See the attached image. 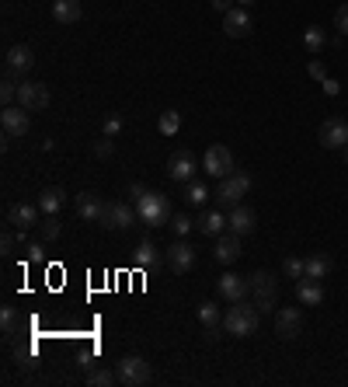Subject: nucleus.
Returning a JSON list of instances; mask_svg holds the SVG:
<instances>
[{
  "instance_id": "f257e3e1",
  "label": "nucleus",
  "mask_w": 348,
  "mask_h": 387,
  "mask_svg": "<svg viewBox=\"0 0 348 387\" xmlns=\"http://www.w3.org/2000/svg\"><path fill=\"white\" fill-rule=\"evenodd\" d=\"M258 321H261V310L255 303H244V301H237L223 314V328H226L230 335H237V339L255 335V332H258Z\"/></svg>"
},
{
  "instance_id": "f03ea898",
  "label": "nucleus",
  "mask_w": 348,
  "mask_h": 387,
  "mask_svg": "<svg viewBox=\"0 0 348 387\" xmlns=\"http://www.w3.org/2000/svg\"><path fill=\"white\" fill-rule=\"evenodd\" d=\"M136 206V220L139 223H146V227H164V223H171V203H168V196L164 192H146L139 203H132Z\"/></svg>"
},
{
  "instance_id": "7ed1b4c3",
  "label": "nucleus",
  "mask_w": 348,
  "mask_h": 387,
  "mask_svg": "<svg viewBox=\"0 0 348 387\" xmlns=\"http://www.w3.org/2000/svg\"><path fill=\"white\" fill-rule=\"evenodd\" d=\"M248 189H251V174L248 172H233L226 174V178H219L216 185V210H233V206H240V199L248 196Z\"/></svg>"
},
{
  "instance_id": "20e7f679",
  "label": "nucleus",
  "mask_w": 348,
  "mask_h": 387,
  "mask_svg": "<svg viewBox=\"0 0 348 387\" xmlns=\"http://www.w3.org/2000/svg\"><path fill=\"white\" fill-rule=\"evenodd\" d=\"M251 283V297H255V307L261 314H272V307H279V283L268 276V272H255L248 276Z\"/></svg>"
},
{
  "instance_id": "39448f33",
  "label": "nucleus",
  "mask_w": 348,
  "mask_h": 387,
  "mask_svg": "<svg viewBox=\"0 0 348 387\" xmlns=\"http://www.w3.org/2000/svg\"><path fill=\"white\" fill-rule=\"evenodd\" d=\"M0 126H4V136H7V140H21V136L32 129L28 108H21V105H4V112H0Z\"/></svg>"
},
{
  "instance_id": "423d86ee",
  "label": "nucleus",
  "mask_w": 348,
  "mask_h": 387,
  "mask_svg": "<svg viewBox=\"0 0 348 387\" xmlns=\"http://www.w3.org/2000/svg\"><path fill=\"white\" fill-rule=\"evenodd\" d=\"M150 363L143 359V356H126L122 363H119V384L126 387H143L150 384Z\"/></svg>"
},
{
  "instance_id": "0eeeda50",
  "label": "nucleus",
  "mask_w": 348,
  "mask_h": 387,
  "mask_svg": "<svg viewBox=\"0 0 348 387\" xmlns=\"http://www.w3.org/2000/svg\"><path fill=\"white\" fill-rule=\"evenodd\" d=\"M317 140H320V147L324 150H345L348 147V123L345 119H324L320 129H317Z\"/></svg>"
},
{
  "instance_id": "6e6552de",
  "label": "nucleus",
  "mask_w": 348,
  "mask_h": 387,
  "mask_svg": "<svg viewBox=\"0 0 348 387\" xmlns=\"http://www.w3.org/2000/svg\"><path fill=\"white\" fill-rule=\"evenodd\" d=\"M202 172L209 174V178H226V174H233V154H230L223 143H213V147L206 150V157H202Z\"/></svg>"
},
{
  "instance_id": "1a4fd4ad",
  "label": "nucleus",
  "mask_w": 348,
  "mask_h": 387,
  "mask_svg": "<svg viewBox=\"0 0 348 387\" xmlns=\"http://www.w3.org/2000/svg\"><path fill=\"white\" fill-rule=\"evenodd\" d=\"M216 293L226 303H237L251 293V283H248L244 276H237V272H223V276L216 279Z\"/></svg>"
},
{
  "instance_id": "9d476101",
  "label": "nucleus",
  "mask_w": 348,
  "mask_h": 387,
  "mask_svg": "<svg viewBox=\"0 0 348 387\" xmlns=\"http://www.w3.org/2000/svg\"><path fill=\"white\" fill-rule=\"evenodd\" d=\"M18 105L28 108V112H39L49 105V87L39 84V81H21L18 84Z\"/></svg>"
},
{
  "instance_id": "9b49d317",
  "label": "nucleus",
  "mask_w": 348,
  "mask_h": 387,
  "mask_svg": "<svg viewBox=\"0 0 348 387\" xmlns=\"http://www.w3.org/2000/svg\"><path fill=\"white\" fill-rule=\"evenodd\" d=\"M303 332V314L300 307H279L275 310V335L279 339H296Z\"/></svg>"
},
{
  "instance_id": "f8f14e48",
  "label": "nucleus",
  "mask_w": 348,
  "mask_h": 387,
  "mask_svg": "<svg viewBox=\"0 0 348 387\" xmlns=\"http://www.w3.org/2000/svg\"><path fill=\"white\" fill-rule=\"evenodd\" d=\"M136 216V206L129 203H105V213H101V227L108 230H126Z\"/></svg>"
},
{
  "instance_id": "ddd939ff",
  "label": "nucleus",
  "mask_w": 348,
  "mask_h": 387,
  "mask_svg": "<svg viewBox=\"0 0 348 387\" xmlns=\"http://www.w3.org/2000/svg\"><path fill=\"white\" fill-rule=\"evenodd\" d=\"M223 32H226L230 39L251 35V14H248V7H230V11L223 14Z\"/></svg>"
},
{
  "instance_id": "4468645a",
  "label": "nucleus",
  "mask_w": 348,
  "mask_h": 387,
  "mask_svg": "<svg viewBox=\"0 0 348 387\" xmlns=\"http://www.w3.org/2000/svg\"><path fill=\"white\" fill-rule=\"evenodd\" d=\"M164 258H168L171 272H188L195 265V248L188 241H174L171 248H164Z\"/></svg>"
},
{
  "instance_id": "2eb2a0df",
  "label": "nucleus",
  "mask_w": 348,
  "mask_h": 387,
  "mask_svg": "<svg viewBox=\"0 0 348 387\" xmlns=\"http://www.w3.org/2000/svg\"><path fill=\"white\" fill-rule=\"evenodd\" d=\"M213 258H216L219 265H233L237 258H240V234H219L216 237V248H213Z\"/></svg>"
},
{
  "instance_id": "dca6fc26",
  "label": "nucleus",
  "mask_w": 348,
  "mask_h": 387,
  "mask_svg": "<svg viewBox=\"0 0 348 387\" xmlns=\"http://www.w3.org/2000/svg\"><path fill=\"white\" fill-rule=\"evenodd\" d=\"M195 168H199V164H195V157H192L188 150H178L171 161H168V174H171L174 181H181V185L195 178Z\"/></svg>"
},
{
  "instance_id": "f3484780",
  "label": "nucleus",
  "mask_w": 348,
  "mask_h": 387,
  "mask_svg": "<svg viewBox=\"0 0 348 387\" xmlns=\"http://www.w3.org/2000/svg\"><path fill=\"white\" fill-rule=\"evenodd\" d=\"M39 206H32V203H14L11 210H7V223H14V227H21V230H28V227H35L39 223Z\"/></svg>"
},
{
  "instance_id": "a211bd4d",
  "label": "nucleus",
  "mask_w": 348,
  "mask_h": 387,
  "mask_svg": "<svg viewBox=\"0 0 348 387\" xmlns=\"http://www.w3.org/2000/svg\"><path fill=\"white\" fill-rule=\"evenodd\" d=\"M35 67V52L28 45H11L7 49V70L11 74H28Z\"/></svg>"
},
{
  "instance_id": "6ab92c4d",
  "label": "nucleus",
  "mask_w": 348,
  "mask_h": 387,
  "mask_svg": "<svg viewBox=\"0 0 348 387\" xmlns=\"http://www.w3.org/2000/svg\"><path fill=\"white\" fill-rule=\"evenodd\" d=\"M101 213H105V203L94 196V192H81L77 196V216L84 223H101Z\"/></svg>"
},
{
  "instance_id": "aec40b11",
  "label": "nucleus",
  "mask_w": 348,
  "mask_h": 387,
  "mask_svg": "<svg viewBox=\"0 0 348 387\" xmlns=\"http://www.w3.org/2000/svg\"><path fill=\"white\" fill-rule=\"evenodd\" d=\"M226 223H230V230L233 234H251L255 227H258V216H255V210H248V206H233L230 210V216H226Z\"/></svg>"
},
{
  "instance_id": "412c9836",
  "label": "nucleus",
  "mask_w": 348,
  "mask_h": 387,
  "mask_svg": "<svg viewBox=\"0 0 348 387\" xmlns=\"http://www.w3.org/2000/svg\"><path fill=\"white\" fill-rule=\"evenodd\" d=\"M296 301L303 303V307H317V303L324 301V286H320V279H296Z\"/></svg>"
},
{
  "instance_id": "4be33fe9",
  "label": "nucleus",
  "mask_w": 348,
  "mask_h": 387,
  "mask_svg": "<svg viewBox=\"0 0 348 387\" xmlns=\"http://www.w3.org/2000/svg\"><path fill=\"white\" fill-rule=\"evenodd\" d=\"M81 0H52V18L59 25H77L81 21Z\"/></svg>"
},
{
  "instance_id": "5701e85b",
  "label": "nucleus",
  "mask_w": 348,
  "mask_h": 387,
  "mask_svg": "<svg viewBox=\"0 0 348 387\" xmlns=\"http://www.w3.org/2000/svg\"><path fill=\"white\" fill-rule=\"evenodd\" d=\"M223 227H230V223H226V216L219 213V210H206V213L199 216V230H202L206 237H219Z\"/></svg>"
},
{
  "instance_id": "b1692460",
  "label": "nucleus",
  "mask_w": 348,
  "mask_h": 387,
  "mask_svg": "<svg viewBox=\"0 0 348 387\" xmlns=\"http://www.w3.org/2000/svg\"><path fill=\"white\" fill-rule=\"evenodd\" d=\"M63 203H66V192H63V189H56V185H52V189H45L42 196H39V210H42L45 216H56L59 210H63Z\"/></svg>"
},
{
  "instance_id": "393cba45",
  "label": "nucleus",
  "mask_w": 348,
  "mask_h": 387,
  "mask_svg": "<svg viewBox=\"0 0 348 387\" xmlns=\"http://www.w3.org/2000/svg\"><path fill=\"white\" fill-rule=\"evenodd\" d=\"M157 262V245L150 241V237H143L139 245H136V252H132V265L136 269H150Z\"/></svg>"
},
{
  "instance_id": "a878e982",
  "label": "nucleus",
  "mask_w": 348,
  "mask_h": 387,
  "mask_svg": "<svg viewBox=\"0 0 348 387\" xmlns=\"http://www.w3.org/2000/svg\"><path fill=\"white\" fill-rule=\"evenodd\" d=\"M213 192H209V185H202V181H185V203L188 206H206V199H209Z\"/></svg>"
},
{
  "instance_id": "bb28decb",
  "label": "nucleus",
  "mask_w": 348,
  "mask_h": 387,
  "mask_svg": "<svg viewBox=\"0 0 348 387\" xmlns=\"http://www.w3.org/2000/svg\"><path fill=\"white\" fill-rule=\"evenodd\" d=\"M335 269V262L327 255H310L306 258V276L310 279H327V272Z\"/></svg>"
},
{
  "instance_id": "cd10ccee",
  "label": "nucleus",
  "mask_w": 348,
  "mask_h": 387,
  "mask_svg": "<svg viewBox=\"0 0 348 387\" xmlns=\"http://www.w3.org/2000/svg\"><path fill=\"white\" fill-rule=\"evenodd\" d=\"M0 332H4V335H18V332H21V314H18V307H0Z\"/></svg>"
},
{
  "instance_id": "c85d7f7f",
  "label": "nucleus",
  "mask_w": 348,
  "mask_h": 387,
  "mask_svg": "<svg viewBox=\"0 0 348 387\" xmlns=\"http://www.w3.org/2000/svg\"><path fill=\"white\" fill-rule=\"evenodd\" d=\"M303 45H306V52H310V56H317V52L327 45V32H324V28H317V25H310V28L303 32Z\"/></svg>"
},
{
  "instance_id": "c756f323",
  "label": "nucleus",
  "mask_w": 348,
  "mask_h": 387,
  "mask_svg": "<svg viewBox=\"0 0 348 387\" xmlns=\"http://www.w3.org/2000/svg\"><path fill=\"white\" fill-rule=\"evenodd\" d=\"M199 321L206 325V332H216L223 325V314H219L216 303H199Z\"/></svg>"
},
{
  "instance_id": "7c9ffc66",
  "label": "nucleus",
  "mask_w": 348,
  "mask_h": 387,
  "mask_svg": "<svg viewBox=\"0 0 348 387\" xmlns=\"http://www.w3.org/2000/svg\"><path fill=\"white\" fill-rule=\"evenodd\" d=\"M157 129H161L164 136H174V133L181 129V116H178L174 108H168V112H161V119H157Z\"/></svg>"
},
{
  "instance_id": "2f4dec72",
  "label": "nucleus",
  "mask_w": 348,
  "mask_h": 387,
  "mask_svg": "<svg viewBox=\"0 0 348 387\" xmlns=\"http://www.w3.org/2000/svg\"><path fill=\"white\" fill-rule=\"evenodd\" d=\"M282 272H286L289 279H303V276H306V258L289 255L286 262H282Z\"/></svg>"
},
{
  "instance_id": "473e14b6",
  "label": "nucleus",
  "mask_w": 348,
  "mask_h": 387,
  "mask_svg": "<svg viewBox=\"0 0 348 387\" xmlns=\"http://www.w3.org/2000/svg\"><path fill=\"white\" fill-rule=\"evenodd\" d=\"M119 381V374H112V370H91L87 374V384L91 387H112Z\"/></svg>"
},
{
  "instance_id": "72a5a7b5",
  "label": "nucleus",
  "mask_w": 348,
  "mask_h": 387,
  "mask_svg": "<svg viewBox=\"0 0 348 387\" xmlns=\"http://www.w3.org/2000/svg\"><path fill=\"white\" fill-rule=\"evenodd\" d=\"M0 101H4V105H14V101H18V81L11 77V70H7V77H4V84H0Z\"/></svg>"
},
{
  "instance_id": "f704fd0d",
  "label": "nucleus",
  "mask_w": 348,
  "mask_h": 387,
  "mask_svg": "<svg viewBox=\"0 0 348 387\" xmlns=\"http://www.w3.org/2000/svg\"><path fill=\"white\" fill-rule=\"evenodd\" d=\"M192 227H199V220H192L188 213H178V216H171V230L178 234V237H185Z\"/></svg>"
},
{
  "instance_id": "c9c22d12",
  "label": "nucleus",
  "mask_w": 348,
  "mask_h": 387,
  "mask_svg": "<svg viewBox=\"0 0 348 387\" xmlns=\"http://www.w3.org/2000/svg\"><path fill=\"white\" fill-rule=\"evenodd\" d=\"M18 245H25V241H21V230H18V234H14V230H4V237H0L4 255H14V248H18Z\"/></svg>"
},
{
  "instance_id": "e433bc0d",
  "label": "nucleus",
  "mask_w": 348,
  "mask_h": 387,
  "mask_svg": "<svg viewBox=\"0 0 348 387\" xmlns=\"http://www.w3.org/2000/svg\"><path fill=\"white\" fill-rule=\"evenodd\" d=\"M21 252H25V265H39L45 258V252H42V245L35 241V245H21Z\"/></svg>"
},
{
  "instance_id": "4c0bfd02",
  "label": "nucleus",
  "mask_w": 348,
  "mask_h": 387,
  "mask_svg": "<svg viewBox=\"0 0 348 387\" xmlns=\"http://www.w3.org/2000/svg\"><path fill=\"white\" fill-rule=\"evenodd\" d=\"M42 237L45 241H56V237H59V220H56V216H45L42 220Z\"/></svg>"
},
{
  "instance_id": "58836bf2",
  "label": "nucleus",
  "mask_w": 348,
  "mask_h": 387,
  "mask_svg": "<svg viewBox=\"0 0 348 387\" xmlns=\"http://www.w3.org/2000/svg\"><path fill=\"white\" fill-rule=\"evenodd\" d=\"M306 74H310L313 81H320V84L327 81V70H324V63H320V60H310V63H306Z\"/></svg>"
},
{
  "instance_id": "ea45409f",
  "label": "nucleus",
  "mask_w": 348,
  "mask_h": 387,
  "mask_svg": "<svg viewBox=\"0 0 348 387\" xmlns=\"http://www.w3.org/2000/svg\"><path fill=\"white\" fill-rule=\"evenodd\" d=\"M335 28H338L342 35H348V4H342V7L335 11Z\"/></svg>"
},
{
  "instance_id": "a19ab883",
  "label": "nucleus",
  "mask_w": 348,
  "mask_h": 387,
  "mask_svg": "<svg viewBox=\"0 0 348 387\" xmlns=\"http://www.w3.org/2000/svg\"><path fill=\"white\" fill-rule=\"evenodd\" d=\"M112 150H115V147H112V136H101V140L94 143V157H112Z\"/></svg>"
},
{
  "instance_id": "79ce46f5",
  "label": "nucleus",
  "mask_w": 348,
  "mask_h": 387,
  "mask_svg": "<svg viewBox=\"0 0 348 387\" xmlns=\"http://www.w3.org/2000/svg\"><path fill=\"white\" fill-rule=\"evenodd\" d=\"M119 133H122V119L119 116H108L105 119V136H119Z\"/></svg>"
},
{
  "instance_id": "37998d69",
  "label": "nucleus",
  "mask_w": 348,
  "mask_h": 387,
  "mask_svg": "<svg viewBox=\"0 0 348 387\" xmlns=\"http://www.w3.org/2000/svg\"><path fill=\"white\" fill-rule=\"evenodd\" d=\"M146 192H150V189H146V185H139V181H132V185H129V196H132V203H139V199H143Z\"/></svg>"
},
{
  "instance_id": "c03bdc74",
  "label": "nucleus",
  "mask_w": 348,
  "mask_h": 387,
  "mask_svg": "<svg viewBox=\"0 0 348 387\" xmlns=\"http://www.w3.org/2000/svg\"><path fill=\"white\" fill-rule=\"evenodd\" d=\"M324 94H331V98H335V94H338V91H342V84H338V81H331V77H327V81H324Z\"/></svg>"
},
{
  "instance_id": "a18cd8bd",
  "label": "nucleus",
  "mask_w": 348,
  "mask_h": 387,
  "mask_svg": "<svg viewBox=\"0 0 348 387\" xmlns=\"http://www.w3.org/2000/svg\"><path fill=\"white\" fill-rule=\"evenodd\" d=\"M209 4H213V11H219V14H226L233 7V0H209Z\"/></svg>"
},
{
  "instance_id": "49530a36",
  "label": "nucleus",
  "mask_w": 348,
  "mask_h": 387,
  "mask_svg": "<svg viewBox=\"0 0 348 387\" xmlns=\"http://www.w3.org/2000/svg\"><path fill=\"white\" fill-rule=\"evenodd\" d=\"M251 4H255V0H240V7H251Z\"/></svg>"
},
{
  "instance_id": "de8ad7c7",
  "label": "nucleus",
  "mask_w": 348,
  "mask_h": 387,
  "mask_svg": "<svg viewBox=\"0 0 348 387\" xmlns=\"http://www.w3.org/2000/svg\"><path fill=\"white\" fill-rule=\"evenodd\" d=\"M345 164H348V147H345Z\"/></svg>"
}]
</instances>
